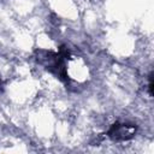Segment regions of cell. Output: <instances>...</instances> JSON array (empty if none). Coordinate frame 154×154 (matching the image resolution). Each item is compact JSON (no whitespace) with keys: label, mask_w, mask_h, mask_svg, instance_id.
<instances>
[{"label":"cell","mask_w":154,"mask_h":154,"mask_svg":"<svg viewBox=\"0 0 154 154\" xmlns=\"http://www.w3.org/2000/svg\"><path fill=\"white\" fill-rule=\"evenodd\" d=\"M136 128L134 125H128V124H114L109 131L108 135L111 137H114L117 140H128L131 138L135 134Z\"/></svg>","instance_id":"1"},{"label":"cell","mask_w":154,"mask_h":154,"mask_svg":"<svg viewBox=\"0 0 154 154\" xmlns=\"http://www.w3.org/2000/svg\"><path fill=\"white\" fill-rule=\"evenodd\" d=\"M0 83H1V82H0Z\"/></svg>","instance_id":"2"}]
</instances>
